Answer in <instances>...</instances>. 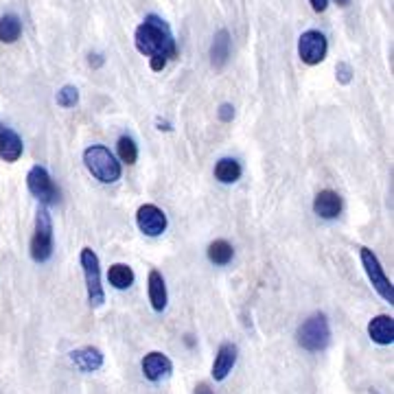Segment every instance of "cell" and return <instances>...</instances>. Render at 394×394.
Here are the masks:
<instances>
[{
    "mask_svg": "<svg viewBox=\"0 0 394 394\" xmlns=\"http://www.w3.org/2000/svg\"><path fill=\"white\" fill-rule=\"evenodd\" d=\"M370 394H377V392H375V390H370Z\"/></svg>",
    "mask_w": 394,
    "mask_h": 394,
    "instance_id": "obj_31",
    "label": "cell"
},
{
    "mask_svg": "<svg viewBox=\"0 0 394 394\" xmlns=\"http://www.w3.org/2000/svg\"><path fill=\"white\" fill-rule=\"evenodd\" d=\"M298 344L309 351V353H320L328 346L331 342V326L324 313H313L305 322H302L296 331Z\"/></svg>",
    "mask_w": 394,
    "mask_h": 394,
    "instance_id": "obj_3",
    "label": "cell"
},
{
    "mask_svg": "<svg viewBox=\"0 0 394 394\" xmlns=\"http://www.w3.org/2000/svg\"><path fill=\"white\" fill-rule=\"evenodd\" d=\"M83 279H85V289H88V302L90 307H101L105 302V291L101 285V265L99 256L93 248H83L79 254Z\"/></svg>",
    "mask_w": 394,
    "mask_h": 394,
    "instance_id": "obj_4",
    "label": "cell"
},
{
    "mask_svg": "<svg viewBox=\"0 0 394 394\" xmlns=\"http://www.w3.org/2000/svg\"><path fill=\"white\" fill-rule=\"evenodd\" d=\"M24 151L22 138L11 128H0V158L5 162H18Z\"/></svg>",
    "mask_w": 394,
    "mask_h": 394,
    "instance_id": "obj_14",
    "label": "cell"
},
{
    "mask_svg": "<svg viewBox=\"0 0 394 394\" xmlns=\"http://www.w3.org/2000/svg\"><path fill=\"white\" fill-rule=\"evenodd\" d=\"M55 101H57V105L59 108H66V110H71V108H75L77 103H79V90L75 88V85H64L62 90L57 93V97H55Z\"/></svg>",
    "mask_w": 394,
    "mask_h": 394,
    "instance_id": "obj_23",
    "label": "cell"
},
{
    "mask_svg": "<svg viewBox=\"0 0 394 394\" xmlns=\"http://www.w3.org/2000/svg\"><path fill=\"white\" fill-rule=\"evenodd\" d=\"M193 394H213V390L208 388V383H197L195 385V392Z\"/></svg>",
    "mask_w": 394,
    "mask_h": 394,
    "instance_id": "obj_28",
    "label": "cell"
},
{
    "mask_svg": "<svg viewBox=\"0 0 394 394\" xmlns=\"http://www.w3.org/2000/svg\"><path fill=\"white\" fill-rule=\"evenodd\" d=\"M68 357L81 373H95L103 366V353L95 346H83V348L71 351Z\"/></svg>",
    "mask_w": 394,
    "mask_h": 394,
    "instance_id": "obj_13",
    "label": "cell"
},
{
    "mask_svg": "<svg viewBox=\"0 0 394 394\" xmlns=\"http://www.w3.org/2000/svg\"><path fill=\"white\" fill-rule=\"evenodd\" d=\"M136 226L147 237H160L167 230V215L156 204H142L136 210Z\"/></svg>",
    "mask_w": 394,
    "mask_h": 394,
    "instance_id": "obj_9",
    "label": "cell"
},
{
    "mask_svg": "<svg viewBox=\"0 0 394 394\" xmlns=\"http://www.w3.org/2000/svg\"><path fill=\"white\" fill-rule=\"evenodd\" d=\"M134 46L140 55L154 59H175L177 57V44L171 33V26L160 18V16H147L134 33Z\"/></svg>",
    "mask_w": 394,
    "mask_h": 394,
    "instance_id": "obj_1",
    "label": "cell"
},
{
    "mask_svg": "<svg viewBox=\"0 0 394 394\" xmlns=\"http://www.w3.org/2000/svg\"><path fill=\"white\" fill-rule=\"evenodd\" d=\"M237 355H239V351H237L234 344L226 342V344L219 346L217 357H215V363H213V379L215 381H224L232 373L234 363H237Z\"/></svg>",
    "mask_w": 394,
    "mask_h": 394,
    "instance_id": "obj_15",
    "label": "cell"
},
{
    "mask_svg": "<svg viewBox=\"0 0 394 394\" xmlns=\"http://www.w3.org/2000/svg\"><path fill=\"white\" fill-rule=\"evenodd\" d=\"M359 259H361V265H363V271H366V276L370 281V285L375 287V291L385 300V302H394V287L390 283V279L383 274V267L377 259V254L370 250V248H359Z\"/></svg>",
    "mask_w": 394,
    "mask_h": 394,
    "instance_id": "obj_6",
    "label": "cell"
},
{
    "mask_svg": "<svg viewBox=\"0 0 394 394\" xmlns=\"http://www.w3.org/2000/svg\"><path fill=\"white\" fill-rule=\"evenodd\" d=\"M353 68H351V64L348 62H340L338 66H336V77H338V81L342 83V85H348L351 81H353Z\"/></svg>",
    "mask_w": 394,
    "mask_h": 394,
    "instance_id": "obj_24",
    "label": "cell"
},
{
    "mask_svg": "<svg viewBox=\"0 0 394 394\" xmlns=\"http://www.w3.org/2000/svg\"><path fill=\"white\" fill-rule=\"evenodd\" d=\"M244 169H241L239 160L234 158H222L217 165H215V177L222 182V185H234V182L241 177Z\"/></svg>",
    "mask_w": 394,
    "mask_h": 394,
    "instance_id": "obj_20",
    "label": "cell"
},
{
    "mask_svg": "<svg viewBox=\"0 0 394 394\" xmlns=\"http://www.w3.org/2000/svg\"><path fill=\"white\" fill-rule=\"evenodd\" d=\"M147 296H149V302L154 311L162 313L167 309V302H169V296H167V285H165V279L158 269H151L149 271V279H147Z\"/></svg>",
    "mask_w": 394,
    "mask_h": 394,
    "instance_id": "obj_12",
    "label": "cell"
},
{
    "mask_svg": "<svg viewBox=\"0 0 394 394\" xmlns=\"http://www.w3.org/2000/svg\"><path fill=\"white\" fill-rule=\"evenodd\" d=\"M217 116H219L222 123H230V120L234 118V108L230 103H222L219 110H217Z\"/></svg>",
    "mask_w": 394,
    "mask_h": 394,
    "instance_id": "obj_25",
    "label": "cell"
},
{
    "mask_svg": "<svg viewBox=\"0 0 394 394\" xmlns=\"http://www.w3.org/2000/svg\"><path fill=\"white\" fill-rule=\"evenodd\" d=\"M309 3H311V7H313L316 14H322L326 9V5H328V0H309Z\"/></svg>",
    "mask_w": 394,
    "mask_h": 394,
    "instance_id": "obj_27",
    "label": "cell"
},
{
    "mask_svg": "<svg viewBox=\"0 0 394 394\" xmlns=\"http://www.w3.org/2000/svg\"><path fill=\"white\" fill-rule=\"evenodd\" d=\"M368 336L375 344L388 346L394 342V318L392 316H377L368 324Z\"/></svg>",
    "mask_w": 394,
    "mask_h": 394,
    "instance_id": "obj_16",
    "label": "cell"
},
{
    "mask_svg": "<svg viewBox=\"0 0 394 394\" xmlns=\"http://www.w3.org/2000/svg\"><path fill=\"white\" fill-rule=\"evenodd\" d=\"M326 53H328V42L324 38V33L316 31H305L300 38H298V57L302 64L307 66H318L326 59Z\"/></svg>",
    "mask_w": 394,
    "mask_h": 394,
    "instance_id": "obj_7",
    "label": "cell"
},
{
    "mask_svg": "<svg viewBox=\"0 0 394 394\" xmlns=\"http://www.w3.org/2000/svg\"><path fill=\"white\" fill-rule=\"evenodd\" d=\"M228 57H230V33L226 28H222V31L215 33L213 44H210V64L215 68H224Z\"/></svg>",
    "mask_w": 394,
    "mask_h": 394,
    "instance_id": "obj_17",
    "label": "cell"
},
{
    "mask_svg": "<svg viewBox=\"0 0 394 394\" xmlns=\"http://www.w3.org/2000/svg\"><path fill=\"white\" fill-rule=\"evenodd\" d=\"M171 373H173V363H171V359L165 353L154 351V353L145 355V359H142V375H145V379L156 383V381L167 379Z\"/></svg>",
    "mask_w": 394,
    "mask_h": 394,
    "instance_id": "obj_10",
    "label": "cell"
},
{
    "mask_svg": "<svg viewBox=\"0 0 394 394\" xmlns=\"http://www.w3.org/2000/svg\"><path fill=\"white\" fill-rule=\"evenodd\" d=\"M83 165L103 185H114L120 180V162H116L114 154L103 145H93L83 151Z\"/></svg>",
    "mask_w": 394,
    "mask_h": 394,
    "instance_id": "obj_2",
    "label": "cell"
},
{
    "mask_svg": "<svg viewBox=\"0 0 394 394\" xmlns=\"http://www.w3.org/2000/svg\"><path fill=\"white\" fill-rule=\"evenodd\" d=\"M333 3H336L338 7H348V5H351V0H333Z\"/></svg>",
    "mask_w": 394,
    "mask_h": 394,
    "instance_id": "obj_30",
    "label": "cell"
},
{
    "mask_svg": "<svg viewBox=\"0 0 394 394\" xmlns=\"http://www.w3.org/2000/svg\"><path fill=\"white\" fill-rule=\"evenodd\" d=\"M313 213L322 219H336L342 213V197L331 189L320 191L313 199Z\"/></svg>",
    "mask_w": 394,
    "mask_h": 394,
    "instance_id": "obj_11",
    "label": "cell"
},
{
    "mask_svg": "<svg viewBox=\"0 0 394 394\" xmlns=\"http://www.w3.org/2000/svg\"><path fill=\"white\" fill-rule=\"evenodd\" d=\"M88 64L93 66V68H101V66H103V57H101V55H97V53H95V55H90V57H88Z\"/></svg>",
    "mask_w": 394,
    "mask_h": 394,
    "instance_id": "obj_26",
    "label": "cell"
},
{
    "mask_svg": "<svg viewBox=\"0 0 394 394\" xmlns=\"http://www.w3.org/2000/svg\"><path fill=\"white\" fill-rule=\"evenodd\" d=\"M22 36V22L18 16L14 14H7L0 18V42L3 44H14L18 42Z\"/></svg>",
    "mask_w": 394,
    "mask_h": 394,
    "instance_id": "obj_19",
    "label": "cell"
},
{
    "mask_svg": "<svg viewBox=\"0 0 394 394\" xmlns=\"http://www.w3.org/2000/svg\"><path fill=\"white\" fill-rule=\"evenodd\" d=\"M108 281H110V285L114 289H128V287L134 285L136 274H134V269L128 263H114V265H110Z\"/></svg>",
    "mask_w": 394,
    "mask_h": 394,
    "instance_id": "obj_18",
    "label": "cell"
},
{
    "mask_svg": "<svg viewBox=\"0 0 394 394\" xmlns=\"http://www.w3.org/2000/svg\"><path fill=\"white\" fill-rule=\"evenodd\" d=\"M156 123H158V130H160V132H162V130H165V132H169V130H171V125L167 123V120H160V118H158Z\"/></svg>",
    "mask_w": 394,
    "mask_h": 394,
    "instance_id": "obj_29",
    "label": "cell"
},
{
    "mask_svg": "<svg viewBox=\"0 0 394 394\" xmlns=\"http://www.w3.org/2000/svg\"><path fill=\"white\" fill-rule=\"evenodd\" d=\"M26 187L31 191V195L42 202V206H48V204H55L57 197H59V191L55 187L53 177L48 175V171L40 165L31 167V171L26 173Z\"/></svg>",
    "mask_w": 394,
    "mask_h": 394,
    "instance_id": "obj_8",
    "label": "cell"
},
{
    "mask_svg": "<svg viewBox=\"0 0 394 394\" xmlns=\"http://www.w3.org/2000/svg\"><path fill=\"white\" fill-rule=\"evenodd\" d=\"M53 256V219L46 206H40L36 213V230L31 239V259L36 263H46Z\"/></svg>",
    "mask_w": 394,
    "mask_h": 394,
    "instance_id": "obj_5",
    "label": "cell"
},
{
    "mask_svg": "<svg viewBox=\"0 0 394 394\" xmlns=\"http://www.w3.org/2000/svg\"><path fill=\"white\" fill-rule=\"evenodd\" d=\"M206 254H208V261H210V263H215V265H228V263L232 261V256H234V250H232V246L228 244L226 239H215L213 244L208 246Z\"/></svg>",
    "mask_w": 394,
    "mask_h": 394,
    "instance_id": "obj_21",
    "label": "cell"
},
{
    "mask_svg": "<svg viewBox=\"0 0 394 394\" xmlns=\"http://www.w3.org/2000/svg\"><path fill=\"white\" fill-rule=\"evenodd\" d=\"M116 151H118L120 162H125V165H136V160H138V145L134 142V138H130V136H120L118 142H116Z\"/></svg>",
    "mask_w": 394,
    "mask_h": 394,
    "instance_id": "obj_22",
    "label": "cell"
}]
</instances>
